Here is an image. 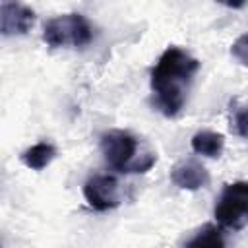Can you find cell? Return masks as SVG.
I'll use <instances>...</instances> for the list:
<instances>
[{
	"label": "cell",
	"mask_w": 248,
	"mask_h": 248,
	"mask_svg": "<svg viewBox=\"0 0 248 248\" xmlns=\"http://www.w3.org/2000/svg\"><path fill=\"white\" fill-rule=\"evenodd\" d=\"M200 70V62L180 46H169L151 70V91L155 107L165 116H176L184 103L186 91Z\"/></svg>",
	"instance_id": "cell-1"
},
{
	"label": "cell",
	"mask_w": 248,
	"mask_h": 248,
	"mask_svg": "<svg viewBox=\"0 0 248 248\" xmlns=\"http://www.w3.org/2000/svg\"><path fill=\"white\" fill-rule=\"evenodd\" d=\"M101 153L120 172H147L157 161V153L128 130L105 132L101 136Z\"/></svg>",
	"instance_id": "cell-2"
},
{
	"label": "cell",
	"mask_w": 248,
	"mask_h": 248,
	"mask_svg": "<svg viewBox=\"0 0 248 248\" xmlns=\"http://www.w3.org/2000/svg\"><path fill=\"white\" fill-rule=\"evenodd\" d=\"M43 39L50 48L60 46H85L93 39V29L81 14H64L45 23Z\"/></svg>",
	"instance_id": "cell-3"
},
{
	"label": "cell",
	"mask_w": 248,
	"mask_h": 248,
	"mask_svg": "<svg viewBox=\"0 0 248 248\" xmlns=\"http://www.w3.org/2000/svg\"><path fill=\"white\" fill-rule=\"evenodd\" d=\"M215 219L227 231H240L248 225V182L227 184L215 205Z\"/></svg>",
	"instance_id": "cell-4"
},
{
	"label": "cell",
	"mask_w": 248,
	"mask_h": 248,
	"mask_svg": "<svg viewBox=\"0 0 248 248\" xmlns=\"http://www.w3.org/2000/svg\"><path fill=\"white\" fill-rule=\"evenodd\" d=\"M87 203L97 211H108L120 205V184L112 174H93L83 184Z\"/></svg>",
	"instance_id": "cell-5"
},
{
	"label": "cell",
	"mask_w": 248,
	"mask_h": 248,
	"mask_svg": "<svg viewBox=\"0 0 248 248\" xmlns=\"http://www.w3.org/2000/svg\"><path fill=\"white\" fill-rule=\"evenodd\" d=\"M35 23V14L31 8L19 4L17 0H2L0 6V31L4 37L25 35Z\"/></svg>",
	"instance_id": "cell-6"
},
{
	"label": "cell",
	"mask_w": 248,
	"mask_h": 248,
	"mask_svg": "<svg viewBox=\"0 0 248 248\" xmlns=\"http://www.w3.org/2000/svg\"><path fill=\"white\" fill-rule=\"evenodd\" d=\"M170 180L182 190H200L207 186L209 172L198 161H180L170 170Z\"/></svg>",
	"instance_id": "cell-7"
},
{
	"label": "cell",
	"mask_w": 248,
	"mask_h": 248,
	"mask_svg": "<svg viewBox=\"0 0 248 248\" xmlns=\"http://www.w3.org/2000/svg\"><path fill=\"white\" fill-rule=\"evenodd\" d=\"M192 149L194 153L198 155H203V157H219L223 153V147H225V138L217 132H211V130H202L198 134H194L192 138Z\"/></svg>",
	"instance_id": "cell-8"
},
{
	"label": "cell",
	"mask_w": 248,
	"mask_h": 248,
	"mask_svg": "<svg viewBox=\"0 0 248 248\" xmlns=\"http://www.w3.org/2000/svg\"><path fill=\"white\" fill-rule=\"evenodd\" d=\"M56 157V147L48 141H41L31 145L29 149H25L21 153V161L25 167L33 169V170H43L46 165H50V161Z\"/></svg>",
	"instance_id": "cell-9"
},
{
	"label": "cell",
	"mask_w": 248,
	"mask_h": 248,
	"mask_svg": "<svg viewBox=\"0 0 248 248\" xmlns=\"http://www.w3.org/2000/svg\"><path fill=\"white\" fill-rule=\"evenodd\" d=\"M186 244L188 246H223L225 240H223L221 229L211 225V223H207L202 229H198L196 234L186 240Z\"/></svg>",
	"instance_id": "cell-10"
},
{
	"label": "cell",
	"mask_w": 248,
	"mask_h": 248,
	"mask_svg": "<svg viewBox=\"0 0 248 248\" xmlns=\"http://www.w3.org/2000/svg\"><path fill=\"white\" fill-rule=\"evenodd\" d=\"M231 128L244 140H248V105L231 108Z\"/></svg>",
	"instance_id": "cell-11"
},
{
	"label": "cell",
	"mask_w": 248,
	"mask_h": 248,
	"mask_svg": "<svg viewBox=\"0 0 248 248\" xmlns=\"http://www.w3.org/2000/svg\"><path fill=\"white\" fill-rule=\"evenodd\" d=\"M231 54H232L242 66H248V31L242 33V35L231 45Z\"/></svg>",
	"instance_id": "cell-12"
},
{
	"label": "cell",
	"mask_w": 248,
	"mask_h": 248,
	"mask_svg": "<svg viewBox=\"0 0 248 248\" xmlns=\"http://www.w3.org/2000/svg\"><path fill=\"white\" fill-rule=\"evenodd\" d=\"M215 2H219V4H223L227 8H232V10H240V8L246 6L248 0H215Z\"/></svg>",
	"instance_id": "cell-13"
}]
</instances>
